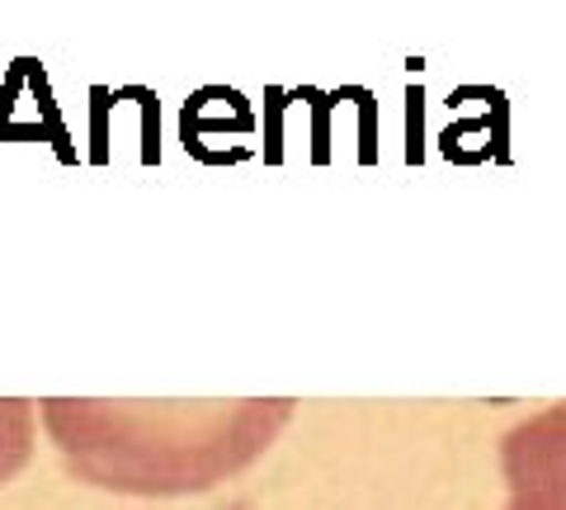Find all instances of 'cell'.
Segmentation results:
<instances>
[{"label": "cell", "mask_w": 566, "mask_h": 510, "mask_svg": "<svg viewBox=\"0 0 566 510\" xmlns=\"http://www.w3.org/2000/svg\"><path fill=\"white\" fill-rule=\"evenodd\" d=\"M293 397H43L39 420L71 478L118 497H193L251 468L293 420Z\"/></svg>", "instance_id": "6da1fadb"}, {"label": "cell", "mask_w": 566, "mask_h": 510, "mask_svg": "<svg viewBox=\"0 0 566 510\" xmlns=\"http://www.w3.org/2000/svg\"><path fill=\"white\" fill-rule=\"evenodd\" d=\"M33 430H39V402L29 397H0V487L29 464Z\"/></svg>", "instance_id": "3957f363"}, {"label": "cell", "mask_w": 566, "mask_h": 510, "mask_svg": "<svg viewBox=\"0 0 566 510\" xmlns=\"http://www.w3.org/2000/svg\"><path fill=\"white\" fill-rule=\"evenodd\" d=\"M505 510H566V402L520 420L501 439Z\"/></svg>", "instance_id": "7a4b0ae2"}]
</instances>
